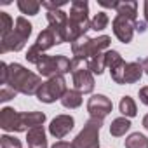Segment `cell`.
Wrapping results in <instances>:
<instances>
[{
  "mask_svg": "<svg viewBox=\"0 0 148 148\" xmlns=\"http://www.w3.org/2000/svg\"><path fill=\"white\" fill-rule=\"evenodd\" d=\"M106 66L110 68V75L115 84H124V71H125V61L122 59L120 52L117 51H106Z\"/></svg>",
  "mask_w": 148,
  "mask_h": 148,
  "instance_id": "obj_11",
  "label": "cell"
},
{
  "mask_svg": "<svg viewBox=\"0 0 148 148\" xmlns=\"http://www.w3.org/2000/svg\"><path fill=\"white\" fill-rule=\"evenodd\" d=\"M64 5V2H61V4H52V2H42V7H45L47 11H58V9H61Z\"/></svg>",
  "mask_w": 148,
  "mask_h": 148,
  "instance_id": "obj_29",
  "label": "cell"
},
{
  "mask_svg": "<svg viewBox=\"0 0 148 148\" xmlns=\"http://www.w3.org/2000/svg\"><path fill=\"white\" fill-rule=\"evenodd\" d=\"M18 7H19V11H21L23 14L35 16V14L40 11L42 4L37 2V0H19V2H18Z\"/></svg>",
  "mask_w": 148,
  "mask_h": 148,
  "instance_id": "obj_24",
  "label": "cell"
},
{
  "mask_svg": "<svg viewBox=\"0 0 148 148\" xmlns=\"http://www.w3.org/2000/svg\"><path fill=\"white\" fill-rule=\"evenodd\" d=\"M87 66L92 71V75H101V73L105 71V68H106V56H105V52L96 54L91 59H87Z\"/></svg>",
  "mask_w": 148,
  "mask_h": 148,
  "instance_id": "obj_22",
  "label": "cell"
},
{
  "mask_svg": "<svg viewBox=\"0 0 148 148\" xmlns=\"http://www.w3.org/2000/svg\"><path fill=\"white\" fill-rule=\"evenodd\" d=\"M119 110H120V113H122L124 117H127V119H132V117H136V113H138L136 101H134L131 96H124V98L120 99Z\"/></svg>",
  "mask_w": 148,
  "mask_h": 148,
  "instance_id": "obj_21",
  "label": "cell"
},
{
  "mask_svg": "<svg viewBox=\"0 0 148 148\" xmlns=\"http://www.w3.org/2000/svg\"><path fill=\"white\" fill-rule=\"evenodd\" d=\"M71 75H73V87L82 94H89L94 91V77L92 71L84 59H71Z\"/></svg>",
  "mask_w": 148,
  "mask_h": 148,
  "instance_id": "obj_6",
  "label": "cell"
},
{
  "mask_svg": "<svg viewBox=\"0 0 148 148\" xmlns=\"http://www.w3.org/2000/svg\"><path fill=\"white\" fill-rule=\"evenodd\" d=\"M117 14L125 16L132 21H138V2H119Z\"/></svg>",
  "mask_w": 148,
  "mask_h": 148,
  "instance_id": "obj_20",
  "label": "cell"
},
{
  "mask_svg": "<svg viewBox=\"0 0 148 148\" xmlns=\"http://www.w3.org/2000/svg\"><path fill=\"white\" fill-rule=\"evenodd\" d=\"M44 122H45V113L42 112H25L23 113V127L26 132L33 127L44 125Z\"/></svg>",
  "mask_w": 148,
  "mask_h": 148,
  "instance_id": "obj_16",
  "label": "cell"
},
{
  "mask_svg": "<svg viewBox=\"0 0 148 148\" xmlns=\"http://www.w3.org/2000/svg\"><path fill=\"white\" fill-rule=\"evenodd\" d=\"M103 125V120L89 119L84 125V129L75 136L71 141L73 148H99V129Z\"/></svg>",
  "mask_w": 148,
  "mask_h": 148,
  "instance_id": "obj_7",
  "label": "cell"
},
{
  "mask_svg": "<svg viewBox=\"0 0 148 148\" xmlns=\"http://www.w3.org/2000/svg\"><path fill=\"white\" fill-rule=\"evenodd\" d=\"M0 127L7 132H25L23 127V113L16 112L14 108H2L0 110Z\"/></svg>",
  "mask_w": 148,
  "mask_h": 148,
  "instance_id": "obj_10",
  "label": "cell"
},
{
  "mask_svg": "<svg viewBox=\"0 0 148 148\" xmlns=\"http://www.w3.org/2000/svg\"><path fill=\"white\" fill-rule=\"evenodd\" d=\"M61 105L64 108H70V110H75L82 105V92H79L77 89H68L66 94L61 98Z\"/></svg>",
  "mask_w": 148,
  "mask_h": 148,
  "instance_id": "obj_18",
  "label": "cell"
},
{
  "mask_svg": "<svg viewBox=\"0 0 148 148\" xmlns=\"http://www.w3.org/2000/svg\"><path fill=\"white\" fill-rule=\"evenodd\" d=\"M16 96H18V92H16L14 89H11L9 86H2V87H0V101H2V103L12 99V98H16Z\"/></svg>",
  "mask_w": 148,
  "mask_h": 148,
  "instance_id": "obj_28",
  "label": "cell"
},
{
  "mask_svg": "<svg viewBox=\"0 0 148 148\" xmlns=\"http://www.w3.org/2000/svg\"><path fill=\"white\" fill-rule=\"evenodd\" d=\"M131 125L132 124H131V120L127 117H119V119L112 120V124H110V134L115 136V138H120V136H124L131 129Z\"/></svg>",
  "mask_w": 148,
  "mask_h": 148,
  "instance_id": "obj_19",
  "label": "cell"
},
{
  "mask_svg": "<svg viewBox=\"0 0 148 148\" xmlns=\"http://www.w3.org/2000/svg\"><path fill=\"white\" fill-rule=\"evenodd\" d=\"M14 19L7 14V12H0V38L7 37L12 30H14Z\"/></svg>",
  "mask_w": 148,
  "mask_h": 148,
  "instance_id": "obj_25",
  "label": "cell"
},
{
  "mask_svg": "<svg viewBox=\"0 0 148 148\" xmlns=\"http://www.w3.org/2000/svg\"><path fill=\"white\" fill-rule=\"evenodd\" d=\"M73 125H75V119L71 115H58L56 119H52V122L49 125V132L56 139H63L73 129Z\"/></svg>",
  "mask_w": 148,
  "mask_h": 148,
  "instance_id": "obj_13",
  "label": "cell"
},
{
  "mask_svg": "<svg viewBox=\"0 0 148 148\" xmlns=\"http://www.w3.org/2000/svg\"><path fill=\"white\" fill-rule=\"evenodd\" d=\"M98 4L103 5V7H108V9H115V11H117V5H119V2H103V0H99Z\"/></svg>",
  "mask_w": 148,
  "mask_h": 148,
  "instance_id": "obj_32",
  "label": "cell"
},
{
  "mask_svg": "<svg viewBox=\"0 0 148 148\" xmlns=\"http://www.w3.org/2000/svg\"><path fill=\"white\" fill-rule=\"evenodd\" d=\"M66 80L63 75H58V77H52V79H47L42 87L38 89L37 92V99L42 101V103H54L56 99H61L64 94H66Z\"/></svg>",
  "mask_w": 148,
  "mask_h": 148,
  "instance_id": "obj_8",
  "label": "cell"
},
{
  "mask_svg": "<svg viewBox=\"0 0 148 148\" xmlns=\"http://www.w3.org/2000/svg\"><path fill=\"white\" fill-rule=\"evenodd\" d=\"M143 11H145V21L148 23V0L143 4Z\"/></svg>",
  "mask_w": 148,
  "mask_h": 148,
  "instance_id": "obj_34",
  "label": "cell"
},
{
  "mask_svg": "<svg viewBox=\"0 0 148 148\" xmlns=\"http://www.w3.org/2000/svg\"><path fill=\"white\" fill-rule=\"evenodd\" d=\"M134 23H136V21H132V19H129V18H125V16L117 14L115 19L112 21V26H113V33H115V37H117L120 42L129 44V42L132 40L134 32H136V30H134Z\"/></svg>",
  "mask_w": 148,
  "mask_h": 148,
  "instance_id": "obj_12",
  "label": "cell"
},
{
  "mask_svg": "<svg viewBox=\"0 0 148 148\" xmlns=\"http://www.w3.org/2000/svg\"><path fill=\"white\" fill-rule=\"evenodd\" d=\"M51 148H73V146H71V143H66V141H58V143H54Z\"/></svg>",
  "mask_w": 148,
  "mask_h": 148,
  "instance_id": "obj_33",
  "label": "cell"
},
{
  "mask_svg": "<svg viewBox=\"0 0 148 148\" xmlns=\"http://www.w3.org/2000/svg\"><path fill=\"white\" fill-rule=\"evenodd\" d=\"M108 23H110L108 14H106V12H98V14L91 19V30H94V32H103V30L108 26Z\"/></svg>",
  "mask_w": 148,
  "mask_h": 148,
  "instance_id": "obj_26",
  "label": "cell"
},
{
  "mask_svg": "<svg viewBox=\"0 0 148 148\" xmlns=\"http://www.w3.org/2000/svg\"><path fill=\"white\" fill-rule=\"evenodd\" d=\"M143 75V66L139 63H127L124 71V84H136Z\"/></svg>",
  "mask_w": 148,
  "mask_h": 148,
  "instance_id": "obj_17",
  "label": "cell"
},
{
  "mask_svg": "<svg viewBox=\"0 0 148 148\" xmlns=\"http://www.w3.org/2000/svg\"><path fill=\"white\" fill-rule=\"evenodd\" d=\"M59 44H61V42H59L58 35H56L51 28H45V30H42V32L38 33L37 42L33 44V47H35L40 54H44L47 49H51V47H54V45H59Z\"/></svg>",
  "mask_w": 148,
  "mask_h": 148,
  "instance_id": "obj_14",
  "label": "cell"
},
{
  "mask_svg": "<svg viewBox=\"0 0 148 148\" xmlns=\"http://www.w3.org/2000/svg\"><path fill=\"white\" fill-rule=\"evenodd\" d=\"M113 108V103L110 98H106L105 94H94L89 98L87 101V112L91 115V119H98L103 120Z\"/></svg>",
  "mask_w": 148,
  "mask_h": 148,
  "instance_id": "obj_9",
  "label": "cell"
},
{
  "mask_svg": "<svg viewBox=\"0 0 148 148\" xmlns=\"http://www.w3.org/2000/svg\"><path fill=\"white\" fill-rule=\"evenodd\" d=\"M110 44H112V38L108 35H101V37H96V38H89L87 35H84V37H80L79 40H75L71 44V52L77 59L87 61L96 54L106 52Z\"/></svg>",
  "mask_w": 148,
  "mask_h": 148,
  "instance_id": "obj_4",
  "label": "cell"
},
{
  "mask_svg": "<svg viewBox=\"0 0 148 148\" xmlns=\"http://www.w3.org/2000/svg\"><path fill=\"white\" fill-rule=\"evenodd\" d=\"M143 127H145V129L148 131V113H146V115L143 117Z\"/></svg>",
  "mask_w": 148,
  "mask_h": 148,
  "instance_id": "obj_36",
  "label": "cell"
},
{
  "mask_svg": "<svg viewBox=\"0 0 148 148\" xmlns=\"http://www.w3.org/2000/svg\"><path fill=\"white\" fill-rule=\"evenodd\" d=\"M139 101H141L143 105H146V106H148V86L139 89Z\"/></svg>",
  "mask_w": 148,
  "mask_h": 148,
  "instance_id": "obj_30",
  "label": "cell"
},
{
  "mask_svg": "<svg viewBox=\"0 0 148 148\" xmlns=\"http://www.w3.org/2000/svg\"><path fill=\"white\" fill-rule=\"evenodd\" d=\"M125 148H148V138L141 132H132L125 138Z\"/></svg>",
  "mask_w": 148,
  "mask_h": 148,
  "instance_id": "obj_23",
  "label": "cell"
},
{
  "mask_svg": "<svg viewBox=\"0 0 148 148\" xmlns=\"http://www.w3.org/2000/svg\"><path fill=\"white\" fill-rule=\"evenodd\" d=\"M141 66H143V71L148 75V58L146 59H143V63H141Z\"/></svg>",
  "mask_w": 148,
  "mask_h": 148,
  "instance_id": "obj_35",
  "label": "cell"
},
{
  "mask_svg": "<svg viewBox=\"0 0 148 148\" xmlns=\"http://www.w3.org/2000/svg\"><path fill=\"white\" fill-rule=\"evenodd\" d=\"M134 30L139 32V33H145V32H146V21H139V19H138V21L134 23Z\"/></svg>",
  "mask_w": 148,
  "mask_h": 148,
  "instance_id": "obj_31",
  "label": "cell"
},
{
  "mask_svg": "<svg viewBox=\"0 0 148 148\" xmlns=\"http://www.w3.org/2000/svg\"><path fill=\"white\" fill-rule=\"evenodd\" d=\"M91 30V19H89V4L86 0H75L70 5L68 23L63 32V42H75L80 37H84Z\"/></svg>",
  "mask_w": 148,
  "mask_h": 148,
  "instance_id": "obj_2",
  "label": "cell"
},
{
  "mask_svg": "<svg viewBox=\"0 0 148 148\" xmlns=\"http://www.w3.org/2000/svg\"><path fill=\"white\" fill-rule=\"evenodd\" d=\"M37 70L42 77L52 79L58 75L70 73L71 71V61L63 54H58V56H45L44 54L40 58V61L37 63Z\"/></svg>",
  "mask_w": 148,
  "mask_h": 148,
  "instance_id": "obj_5",
  "label": "cell"
},
{
  "mask_svg": "<svg viewBox=\"0 0 148 148\" xmlns=\"http://www.w3.org/2000/svg\"><path fill=\"white\" fill-rule=\"evenodd\" d=\"M26 141L30 148H47V138H45V129L44 125L33 127L26 132Z\"/></svg>",
  "mask_w": 148,
  "mask_h": 148,
  "instance_id": "obj_15",
  "label": "cell"
},
{
  "mask_svg": "<svg viewBox=\"0 0 148 148\" xmlns=\"http://www.w3.org/2000/svg\"><path fill=\"white\" fill-rule=\"evenodd\" d=\"M32 23L19 16L16 19V25H14V30L4 37V38H0V52L5 54V52H19L25 45H26V40L30 38L32 35Z\"/></svg>",
  "mask_w": 148,
  "mask_h": 148,
  "instance_id": "obj_3",
  "label": "cell"
},
{
  "mask_svg": "<svg viewBox=\"0 0 148 148\" xmlns=\"http://www.w3.org/2000/svg\"><path fill=\"white\" fill-rule=\"evenodd\" d=\"M0 148H23V143L14 136L4 134L0 136Z\"/></svg>",
  "mask_w": 148,
  "mask_h": 148,
  "instance_id": "obj_27",
  "label": "cell"
},
{
  "mask_svg": "<svg viewBox=\"0 0 148 148\" xmlns=\"http://www.w3.org/2000/svg\"><path fill=\"white\" fill-rule=\"evenodd\" d=\"M42 79L40 75L30 71L28 68H25L19 63H11L7 66V80L4 86H9L11 89H14L18 94H25V96H37L38 89L42 87Z\"/></svg>",
  "mask_w": 148,
  "mask_h": 148,
  "instance_id": "obj_1",
  "label": "cell"
}]
</instances>
